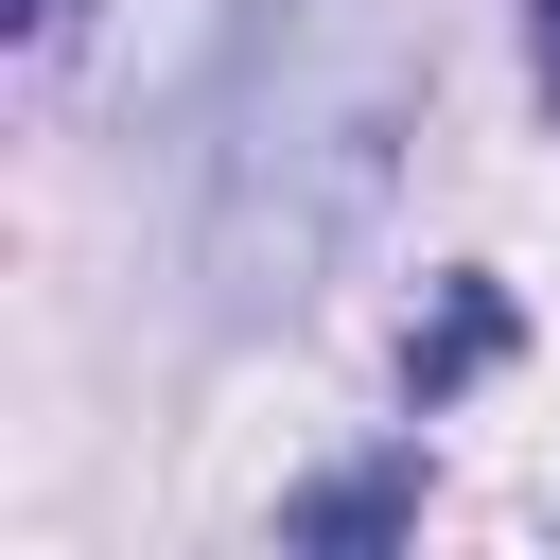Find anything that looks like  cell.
<instances>
[{
  "label": "cell",
  "instance_id": "obj_2",
  "mask_svg": "<svg viewBox=\"0 0 560 560\" xmlns=\"http://www.w3.org/2000/svg\"><path fill=\"white\" fill-rule=\"evenodd\" d=\"M490 350H508V280H438V332H402V402L438 420V402H455Z\"/></svg>",
  "mask_w": 560,
  "mask_h": 560
},
{
  "label": "cell",
  "instance_id": "obj_5",
  "mask_svg": "<svg viewBox=\"0 0 560 560\" xmlns=\"http://www.w3.org/2000/svg\"><path fill=\"white\" fill-rule=\"evenodd\" d=\"M18 35H35V52H52V35H70V0H18Z\"/></svg>",
  "mask_w": 560,
  "mask_h": 560
},
{
  "label": "cell",
  "instance_id": "obj_1",
  "mask_svg": "<svg viewBox=\"0 0 560 560\" xmlns=\"http://www.w3.org/2000/svg\"><path fill=\"white\" fill-rule=\"evenodd\" d=\"M402 122H420L402 0H280L262 18V70H245V122L210 158V298L228 315H298L350 262V228L385 210Z\"/></svg>",
  "mask_w": 560,
  "mask_h": 560
},
{
  "label": "cell",
  "instance_id": "obj_4",
  "mask_svg": "<svg viewBox=\"0 0 560 560\" xmlns=\"http://www.w3.org/2000/svg\"><path fill=\"white\" fill-rule=\"evenodd\" d=\"M525 70H542V105H560V0H525Z\"/></svg>",
  "mask_w": 560,
  "mask_h": 560
},
{
  "label": "cell",
  "instance_id": "obj_3",
  "mask_svg": "<svg viewBox=\"0 0 560 560\" xmlns=\"http://www.w3.org/2000/svg\"><path fill=\"white\" fill-rule=\"evenodd\" d=\"M420 525V455H368V472H315L280 508V542H402Z\"/></svg>",
  "mask_w": 560,
  "mask_h": 560
}]
</instances>
